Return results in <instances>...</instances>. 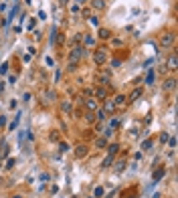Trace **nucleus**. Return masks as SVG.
Listing matches in <instances>:
<instances>
[{
  "label": "nucleus",
  "mask_w": 178,
  "mask_h": 198,
  "mask_svg": "<svg viewBox=\"0 0 178 198\" xmlns=\"http://www.w3.org/2000/svg\"><path fill=\"white\" fill-rule=\"evenodd\" d=\"M83 57H87V49H85V47L73 49L71 55H69V59H71V67H69V69H75V61H79V59H83Z\"/></svg>",
  "instance_id": "1"
},
{
  "label": "nucleus",
  "mask_w": 178,
  "mask_h": 198,
  "mask_svg": "<svg viewBox=\"0 0 178 198\" xmlns=\"http://www.w3.org/2000/svg\"><path fill=\"white\" fill-rule=\"evenodd\" d=\"M172 44H174V35H172V33H168V35H164V37L160 39V47H164V49H166V47H172Z\"/></svg>",
  "instance_id": "2"
},
{
  "label": "nucleus",
  "mask_w": 178,
  "mask_h": 198,
  "mask_svg": "<svg viewBox=\"0 0 178 198\" xmlns=\"http://www.w3.org/2000/svg\"><path fill=\"white\" fill-rule=\"evenodd\" d=\"M93 59H95V63H97V65H101V63H105V59H107V57H105V53H103V51H97V53L93 55Z\"/></svg>",
  "instance_id": "3"
},
{
  "label": "nucleus",
  "mask_w": 178,
  "mask_h": 198,
  "mask_svg": "<svg viewBox=\"0 0 178 198\" xmlns=\"http://www.w3.org/2000/svg\"><path fill=\"white\" fill-rule=\"evenodd\" d=\"M168 69H170V71H176V55H174V53H172L170 59H168Z\"/></svg>",
  "instance_id": "4"
},
{
  "label": "nucleus",
  "mask_w": 178,
  "mask_h": 198,
  "mask_svg": "<svg viewBox=\"0 0 178 198\" xmlns=\"http://www.w3.org/2000/svg\"><path fill=\"white\" fill-rule=\"evenodd\" d=\"M87 154V146H77V150H75V156L77 158H83Z\"/></svg>",
  "instance_id": "5"
},
{
  "label": "nucleus",
  "mask_w": 178,
  "mask_h": 198,
  "mask_svg": "<svg viewBox=\"0 0 178 198\" xmlns=\"http://www.w3.org/2000/svg\"><path fill=\"white\" fill-rule=\"evenodd\" d=\"M162 176H166V168H158V170L154 172V182H158Z\"/></svg>",
  "instance_id": "6"
},
{
  "label": "nucleus",
  "mask_w": 178,
  "mask_h": 198,
  "mask_svg": "<svg viewBox=\"0 0 178 198\" xmlns=\"http://www.w3.org/2000/svg\"><path fill=\"white\" fill-rule=\"evenodd\" d=\"M91 6L101 10V8H105V0H91Z\"/></svg>",
  "instance_id": "7"
},
{
  "label": "nucleus",
  "mask_w": 178,
  "mask_h": 198,
  "mask_svg": "<svg viewBox=\"0 0 178 198\" xmlns=\"http://www.w3.org/2000/svg\"><path fill=\"white\" fill-rule=\"evenodd\" d=\"M152 144H154L152 140H146V142H142V150H144V152H150V150H152Z\"/></svg>",
  "instance_id": "8"
},
{
  "label": "nucleus",
  "mask_w": 178,
  "mask_h": 198,
  "mask_svg": "<svg viewBox=\"0 0 178 198\" xmlns=\"http://www.w3.org/2000/svg\"><path fill=\"white\" fill-rule=\"evenodd\" d=\"M118 152H120V144H111V146H109V156H113V158H115V154H118Z\"/></svg>",
  "instance_id": "9"
},
{
  "label": "nucleus",
  "mask_w": 178,
  "mask_h": 198,
  "mask_svg": "<svg viewBox=\"0 0 178 198\" xmlns=\"http://www.w3.org/2000/svg\"><path fill=\"white\" fill-rule=\"evenodd\" d=\"M174 85H176V81H174V79L164 81V89H174Z\"/></svg>",
  "instance_id": "10"
},
{
  "label": "nucleus",
  "mask_w": 178,
  "mask_h": 198,
  "mask_svg": "<svg viewBox=\"0 0 178 198\" xmlns=\"http://www.w3.org/2000/svg\"><path fill=\"white\" fill-rule=\"evenodd\" d=\"M85 103H87L89 109H97V99H87Z\"/></svg>",
  "instance_id": "11"
},
{
  "label": "nucleus",
  "mask_w": 178,
  "mask_h": 198,
  "mask_svg": "<svg viewBox=\"0 0 178 198\" xmlns=\"http://www.w3.org/2000/svg\"><path fill=\"white\" fill-rule=\"evenodd\" d=\"M101 196H103V188H101V186H97V188L93 190V198H101Z\"/></svg>",
  "instance_id": "12"
},
{
  "label": "nucleus",
  "mask_w": 178,
  "mask_h": 198,
  "mask_svg": "<svg viewBox=\"0 0 178 198\" xmlns=\"http://www.w3.org/2000/svg\"><path fill=\"white\" fill-rule=\"evenodd\" d=\"M109 35H111V33H109L107 28H99V37H101V39H109Z\"/></svg>",
  "instance_id": "13"
},
{
  "label": "nucleus",
  "mask_w": 178,
  "mask_h": 198,
  "mask_svg": "<svg viewBox=\"0 0 178 198\" xmlns=\"http://www.w3.org/2000/svg\"><path fill=\"white\" fill-rule=\"evenodd\" d=\"M124 101H126V97H124V95H118V97L113 99V105H122Z\"/></svg>",
  "instance_id": "14"
},
{
  "label": "nucleus",
  "mask_w": 178,
  "mask_h": 198,
  "mask_svg": "<svg viewBox=\"0 0 178 198\" xmlns=\"http://www.w3.org/2000/svg\"><path fill=\"white\" fill-rule=\"evenodd\" d=\"M146 83H148V85H152V83H154V71H150V73L146 75Z\"/></svg>",
  "instance_id": "15"
},
{
  "label": "nucleus",
  "mask_w": 178,
  "mask_h": 198,
  "mask_svg": "<svg viewBox=\"0 0 178 198\" xmlns=\"http://www.w3.org/2000/svg\"><path fill=\"white\" fill-rule=\"evenodd\" d=\"M140 95H142V89H136V91H134L132 95H130V99H132V101H136V99H138Z\"/></svg>",
  "instance_id": "16"
},
{
  "label": "nucleus",
  "mask_w": 178,
  "mask_h": 198,
  "mask_svg": "<svg viewBox=\"0 0 178 198\" xmlns=\"http://www.w3.org/2000/svg\"><path fill=\"white\" fill-rule=\"evenodd\" d=\"M93 115H95L97 119H101V121H103V119H105V111H101V109H97V111H95Z\"/></svg>",
  "instance_id": "17"
},
{
  "label": "nucleus",
  "mask_w": 178,
  "mask_h": 198,
  "mask_svg": "<svg viewBox=\"0 0 178 198\" xmlns=\"http://www.w3.org/2000/svg\"><path fill=\"white\" fill-rule=\"evenodd\" d=\"M8 73V63H2L0 65V75H6Z\"/></svg>",
  "instance_id": "18"
},
{
  "label": "nucleus",
  "mask_w": 178,
  "mask_h": 198,
  "mask_svg": "<svg viewBox=\"0 0 178 198\" xmlns=\"http://www.w3.org/2000/svg\"><path fill=\"white\" fill-rule=\"evenodd\" d=\"M95 93H97V97H101V99H105V95H107V93H105V89H99V87H97V91H95ZM101 99H99V101H101Z\"/></svg>",
  "instance_id": "19"
},
{
  "label": "nucleus",
  "mask_w": 178,
  "mask_h": 198,
  "mask_svg": "<svg viewBox=\"0 0 178 198\" xmlns=\"http://www.w3.org/2000/svg\"><path fill=\"white\" fill-rule=\"evenodd\" d=\"M113 109H115V105H113V101H109V103L105 105V111H107V113H111Z\"/></svg>",
  "instance_id": "20"
},
{
  "label": "nucleus",
  "mask_w": 178,
  "mask_h": 198,
  "mask_svg": "<svg viewBox=\"0 0 178 198\" xmlns=\"http://www.w3.org/2000/svg\"><path fill=\"white\" fill-rule=\"evenodd\" d=\"M105 144H107V138H99L97 140V148H103Z\"/></svg>",
  "instance_id": "21"
},
{
  "label": "nucleus",
  "mask_w": 178,
  "mask_h": 198,
  "mask_svg": "<svg viewBox=\"0 0 178 198\" xmlns=\"http://www.w3.org/2000/svg\"><path fill=\"white\" fill-rule=\"evenodd\" d=\"M118 125H120V121H118L115 117H113V119H109V127H118Z\"/></svg>",
  "instance_id": "22"
},
{
  "label": "nucleus",
  "mask_w": 178,
  "mask_h": 198,
  "mask_svg": "<svg viewBox=\"0 0 178 198\" xmlns=\"http://www.w3.org/2000/svg\"><path fill=\"white\" fill-rule=\"evenodd\" d=\"M111 133H113V131H111V127H107V129L103 131V138H111Z\"/></svg>",
  "instance_id": "23"
},
{
  "label": "nucleus",
  "mask_w": 178,
  "mask_h": 198,
  "mask_svg": "<svg viewBox=\"0 0 178 198\" xmlns=\"http://www.w3.org/2000/svg\"><path fill=\"white\" fill-rule=\"evenodd\" d=\"M69 150H71L69 144H61V152H69Z\"/></svg>",
  "instance_id": "24"
},
{
  "label": "nucleus",
  "mask_w": 178,
  "mask_h": 198,
  "mask_svg": "<svg viewBox=\"0 0 178 198\" xmlns=\"http://www.w3.org/2000/svg\"><path fill=\"white\" fill-rule=\"evenodd\" d=\"M124 166H126V162H118V166H115V170H118V172H122V170H124Z\"/></svg>",
  "instance_id": "25"
},
{
  "label": "nucleus",
  "mask_w": 178,
  "mask_h": 198,
  "mask_svg": "<svg viewBox=\"0 0 178 198\" xmlns=\"http://www.w3.org/2000/svg\"><path fill=\"white\" fill-rule=\"evenodd\" d=\"M79 40H81V33H77V35L71 39V42H79Z\"/></svg>",
  "instance_id": "26"
},
{
  "label": "nucleus",
  "mask_w": 178,
  "mask_h": 198,
  "mask_svg": "<svg viewBox=\"0 0 178 198\" xmlns=\"http://www.w3.org/2000/svg\"><path fill=\"white\" fill-rule=\"evenodd\" d=\"M61 107H63V111H71V103H63Z\"/></svg>",
  "instance_id": "27"
},
{
  "label": "nucleus",
  "mask_w": 178,
  "mask_h": 198,
  "mask_svg": "<svg viewBox=\"0 0 178 198\" xmlns=\"http://www.w3.org/2000/svg\"><path fill=\"white\" fill-rule=\"evenodd\" d=\"M160 142L166 144V142H168V133H162V135H160Z\"/></svg>",
  "instance_id": "28"
},
{
  "label": "nucleus",
  "mask_w": 178,
  "mask_h": 198,
  "mask_svg": "<svg viewBox=\"0 0 178 198\" xmlns=\"http://www.w3.org/2000/svg\"><path fill=\"white\" fill-rule=\"evenodd\" d=\"M120 65H122V61H111V67H113V69H118Z\"/></svg>",
  "instance_id": "29"
},
{
  "label": "nucleus",
  "mask_w": 178,
  "mask_h": 198,
  "mask_svg": "<svg viewBox=\"0 0 178 198\" xmlns=\"http://www.w3.org/2000/svg\"><path fill=\"white\" fill-rule=\"evenodd\" d=\"M4 123H6V117H4V115H0V125H4Z\"/></svg>",
  "instance_id": "30"
},
{
  "label": "nucleus",
  "mask_w": 178,
  "mask_h": 198,
  "mask_svg": "<svg viewBox=\"0 0 178 198\" xmlns=\"http://www.w3.org/2000/svg\"><path fill=\"white\" fill-rule=\"evenodd\" d=\"M75 2H77V4H79V6H83V4H85V2H87V0H75Z\"/></svg>",
  "instance_id": "31"
},
{
  "label": "nucleus",
  "mask_w": 178,
  "mask_h": 198,
  "mask_svg": "<svg viewBox=\"0 0 178 198\" xmlns=\"http://www.w3.org/2000/svg\"><path fill=\"white\" fill-rule=\"evenodd\" d=\"M2 89H4V81H0V91H2Z\"/></svg>",
  "instance_id": "32"
},
{
  "label": "nucleus",
  "mask_w": 178,
  "mask_h": 198,
  "mask_svg": "<svg viewBox=\"0 0 178 198\" xmlns=\"http://www.w3.org/2000/svg\"><path fill=\"white\" fill-rule=\"evenodd\" d=\"M67 2H69V0H61V4H67Z\"/></svg>",
  "instance_id": "33"
},
{
  "label": "nucleus",
  "mask_w": 178,
  "mask_h": 198,
  "mask_svg": "<svg viewBox=\"0 0 178 198\" xmlns=\"http://www.w3.org/2000/svg\"><path fill=\"white\" fill-rule=\"evenodd\" d=\"M14 198H22V196H18V194H16V196H14Z\"/></svg>",
  "instance_id": "34"
}]
</instances>
